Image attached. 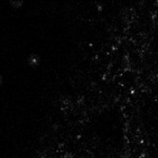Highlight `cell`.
<instances>
[{"label":"cell","instance_id":"3957f363","mask_svg":"<svg viewBox=\"0 0 158 158\" xmlns=\"http://www.w3.org/2000/svg\"><path fill=\"white\" fill-rule=\"evenodd\" d=\"M2 83H3V76L0 74V86L2 85Z\"/></svg>","mask_w":158,"mask_h":158},{"label":"cell","instance_id":"6da1fadb","mask_svg":"<svg viewBox=\"0 0 158 158\" xmlns=\"http://www.w3.org/2000/svg\"><path fill=\"white\" fill-rule=\"evenodd\" d=\"M40 56H38L37 54H34V53L29 55V56H28V58H27L28 65H31V66H33V67L37 66V65L40 64Z\"/></svg>","mask_w":158,"mask_h":158},{"label":"cell","instance_id":"7a4b0ae2","mask_svg":"<svg viewBox=\"0 0 158 158\" xmlns=\"http://www.w3.org/2000/svg\"><path fill=\"white\" fill-rule=\"evenodd\" d=\"M10 3H11L12 7H15V8H19V7L23 6V1H20V0H14V1H10Z\"/></svg>","mask_w":158,"mask_h":158}]
</instances>
